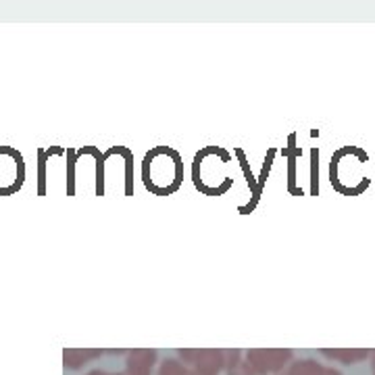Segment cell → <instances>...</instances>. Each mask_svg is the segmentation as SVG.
Here are the masks:
<instances>
[{"label":"cell","mask_w":375,"mask_h":375,"mask_svg":"<svg viewBox=\"0 0 375 375\" xmlns=\"http://www.w3.org/2000/svg\"><path fill=\"white\" fill-rule=\"evenodd\" d=\"M142 183L155 196H171L183 183V157L171 146H153L142 159Z\"/></svg>","instance_id":"6da1fadb"},{"label":"cell","mask_w":375,"mask_h":375,"mask_svg":"<svg viewBox=\"0 0 375 375\" xmlns=\"http://www.w3.org/2000/svg\"><path fill=\"white\" fill-rule=\"evenodd\" d=\"M211 171L192 167V183L194 188L205 196H223L231 190L233 177L227 173V165L233 161V155L225 151L223 146H203L196 153Z\"/></svg>","instance_id":"7a4b0ae2"},{"label":"cell","mask_w":375,"mask_h":375,"mask_svg":"<svg viewBox=\"0 0 375 375\" xmlns=\"http://www.w3.org/2000/svg\"><path fill=\"white\" fill-rule=\"evenodd\" d=\"M25 183L23 155L13 146H0V196L17 194Z\"/></svg>","instance_id":"3957f363"},{"label":"cell","mask_w":375,"mask_h":375,"mask_svg":"<svg viewBox=\"0 0 375 375\" xmlns=\"http://www.w3.org/2000/svg\"><path fill=\"white\" fill-rule=\"evenodd\" d=\"M83 155H90L94 157V181H96V185H94V194L96 196H105V183H107V157L105 153H101L99 146H81L75 151V157H83Z\"/></svg>","instance_id":"277c9868"},{"label":"cell","mask_w":375,"mask_h":375,"mask_svg":"<svg viewBox=\"0 0 375 375\" xmlns=\"http://www.w3.org/2000/svg\"><path fill=\"white\" fill-rule=\"evenodd\" d=\"M233 157L238 159V163H240V167H242V173H244V177H246V183H248V188H250V201H248L246 205H242V207L238 209V213H240V215H250V213L257 209L259 201H261L259 188H257V177H255V173H253V169H250V163H248V159H246V153H244L240 146H238V148H233Z\"/></svg>","instance_id":"5b68a950"},{"label":"cell","mask_w":375,"mask_h":375,"mask_svg":"<svg viewBox=\"0 0 375 375\" xmlns=\"http://www.w3.org/2000/svg\"><path fill=\"white\" fill-rule=\"evenodd\" d=\"M38 196H46V183H49V173L46 167L51 163V157H65L67 148L51 146V148H38Z\"/></svg>","instance_id":"8992f818"},{"label":"cell","mask_w":375,"mask_h":375,"mask_svg":"<svg viewBox=\"0 0 375 375\" xmlns=\"http://www.w3.org/2000/svg\"><path fill=\"white\" fill-rule=\"evenodd\" d=\"M281 155L288 159V190H290V194L302 196V188L296 185V161L300 159V148L296 146V133H290L288 146L281 151Z\"/></svg>","instance_id":"52a82bcc"},{"label":"cell","mask_w":375,"mask_h":375,"mask_svg":"<svg viewBox=\"0 0 375 375\" xmlns=\"http://www.w3.org/2000/svg\"><path fill=\"white\" fill-rule=\"evenodd\" d=\"M123 157V169H125V196H133V153L127 146H121Z\"/></svg>","instance_id":"ba28073f"},{"label":"cell","mask_w":375,"mask_h":375,"mask_svg":"<svg viewBox=\"0 0 375 375\" xmlns=\"http://www.w3.org/2000/svg\"><path fill=\"white\" fill-rule=\"evenodd\" d=\"M65 157H67V196H75V165H77L75 148H67Z\"/></svg>","instance_id":"9c48e42d"},{"label":"cell","mask_w":375,"mask_h":375,"mask_svg":"<svg viewBox=\"0 0 375 375\" xmlns=\"http://www.w3.org/2000/svg\"><path fill=\"white\" fill-rule=\"evenodd\" d=\"M277 151L275 148H269L267 151V157H265V163H263V169H261V175L257 177V188H259V194H263V188H265V181L269 177V171L273 167V159H275Z\"/></svg>","instance_id":"30bf717a"},{"label":"cell","mask_w":375,"mask_h":375,"mask_svg":"<svg viewBox=\"0 0 375 375\" xmlns=\"http://www.w3.org/2000/svg\"><path fill=\"white\" fill-rule=\"evenodd\" d=\"M311 194H319V151H311Z\"/></svg>","instance_id":"8fae6325"}]
</instances>
